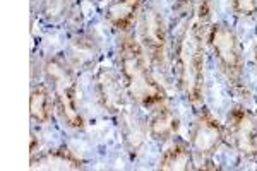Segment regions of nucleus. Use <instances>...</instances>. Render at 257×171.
I'll return each mask as SVG.
<instances>
[{
    "mask_svg": "<svg viewBox=\"0 0 257 171\" xmlns=\"http://www.w3.org/2000/svg\"><path fill=\"white\" fill-rule=\"evenodd\" d=\"M180 33L175 36V62L178 87L190 105H201L204 98V36L206 29L192 19L175 21Z\"/></svg>",
    "mask_w": 257,
    "mask_h": 171,
    "instance_id": "obj_1",
    "label": "nucleus"
},
{
    "mask_svg": "<svg viewBox=\"0 0 257 171\" xmlns=\"http://www.w3.org/2000/svg\"><path fill=\"white\" fill-rule=\"evenodd\" d=\"M117 60L120 76L127 87V94L141 108L163 105L167 99L163 86L149 70L144 48L132 35H123L118 40Z\"/></svg>",
    "mask_w": 257,
    "mask_h": 171,
    "instance_id": "obj_2",
    "label": "nucleus"
},
{
    "mask_svg": "<svg viewBox=\"0 0 257 171\" xmlns=\"http://www.w3.org/2000/svg\"><path fill=\"white\" fill-rule=\"evenodd\" d=\"M45 81L53 93L57 113L70 128H84V118L77 105V76L74 65L62 55H52L43 65Z\"/></svg>",
    "mask_w": 257,
    "mask_h": 171,
    "instance_id": "obj_3",
    "label": "nucleus"
},
{
    "mask_svg": "<svg viewBox=\"0 0 257 171\" xmlns=\"http://www.w3.org/2000/svg\"><path fill=\"white\" fill-rule=\"evenodd\" d=\"M208 43L216 58L219 70L237 93H245L243 84V55L235 31L225 23H214L209 26Z\"/></svg>",
    "mask_w": 257,
    "mask_h": 171,
    "instance_id": "obj_4",
    "label": "nucleus"
},
{
    "mask_svg": "<svg viewBox=\"0 0 257 171\" xmlns=\"http://www.w3.org/2000/svg\"><path fill=\"white\" fill-rule=\"evenodd\" d=\"M139 33L144 50L149 53V58L161 70H167V45L168 33L167 24L161 12L155 6H146L139 14Z\"/></svg>",
    "mask_w": 257,
    "mask_h": 171,
    "instance_id": "obj_5",
    "label": "nucleus"
},
{
    "mask_svg": "<svg viewBox=\"0 0 257 171\" xmlns=\"http://www.w3.org/2000/svg\"><path fill=\"white\" fill-rule=\"evenodd\" d=\"M226 133L233 149L243 157L257 156V116L243 105H235L226 116Z\"/></svg>",
    "mask_w": 257,
    "mask_h": 171,
    "instance_id": "obj_6",
    "label": "nucleus"
},
{
    "mask_svg": "<svg viewBox=\"0 0 257 171\" xmlns=\"http://www.w3.org/2000/svg\"><path fill=\"white\" fill-rule=\"evenodd\" d=\"M225 128L208 108H202L194 118L190 130V147L199 159H208L225 142Z\"/></svg>",
    "mask_w": 257,
    "mask_h": 171,
    "instance_id": "obj_7",
    "label": "nucleus"
},
{
    "mask_svg": "<svg viewBox=\"0 0 257 171\" xmlns=\"http://www.w3.org/2000/svg\"><path fill=\"white\" fill-rule=\"evenodd\" d=\"M96 96L103 110L110 115H120L127 106V87L120 72L111 67H101L96 74Z\"/></svg>",
    "mask_w": 257,
    "mask_h": 171,
    "instance_id": "obj_8",
    "label": "nucleus"
},
{
    "mask_svg": "<svg viewBox=\"0 0 257 171\" xmlns=\"http://www.w3.org/2000/svg\"><path fill=\"white\" fill-rule=\"evenodd\" d=\"M143 11V0H110L105 9V19L115 31L127 33Z\"/></svg>",
    "mask_w": 257,
    "mask_h": 171,
    "instance_id": "obj_9",
    "label": "nucleus"
},
{
    "mask_svg": "<svg viewBox=\"0 0 257 171\" xmlns=\"http://www.w3.org/2000/svg\"><path fill=\"white\" fill-rule=\"evenodd\" d=\"M158 169L163 171H189L194 169V151L182 137H175L165 152L161 154Z\"/></svg>",
    "mask_w": 257,
    "mask_h": 171,
    "instance_id": "obj_10",
    "label": "nucleus"
},
{
    "mask_svg": "<svg viewBox=\"0 0 257 171\" xmlns=\"http://www.w3.org/2000/svg\"><path fill=\"white\" fill-rule=\"evenodd\" d=\"M33 169H81L82 161L76 156L67 145L50 149L40 152L38 156H31Z\"/></svg>",
    "mask_w": 257,
    "mask_h": 171,
    "instance_id": "obj_11",
    "label": "nucleus"
},
{
    "mask_svg": "<svg viewBox=\"0 0 257 171\" xmlns=\"http://www.w3.org/2000/svg\"><path fill=\"white\" fill-rule=\"evenodd\" d=\"M148 130L155 140L167 142V140H172L180 130V118L172 108L160 106V110L149 118Z\"/></svg>",
    "mask_w": 257,
    "mask_h": 171,
    "instance_id": "obj_12",
    "label": "nucleus"
},
{
    "mask_svg": "<svg viewBox=\"0 0 257 171\" xmlns=\"http://www.w3.org/2000/svg\"><path fill=\"white\" fill-rule=\"evenodd\" d=\"M52 106H55L50 98V86L38 82L33 84L30 94V116L35 123L45 125L52 118Z\"/></svg>",
    "mask_w": 257,
    "mask_h": 171,
    "instance_id": "obj_13",
    "label": "nucleus"
},
{
    "mask_svg": "<svg viewBox=\"0 0 257 171\" xmlns=\"http://www.w3.org/2000/svg\"><path fill=\"white\" fill-rule=\"evenodd\" d=\"M70 52L77 58V64H89L98 53V41L91 33H77L70 38Z\"/></svg>",
    "mask_w": 257,
    "mask_h": 171,
    "instance_id": "obj_14",
    "label": "nucleus"
},
{
    "mask_svg": "<svg viewBox=\"0 0 257 171\" xmlns=\"http://www.w3.org/2000/svg\"><path fill=\"white\" fill-rule=\"evenodd\" d=\"M120 122H122L123 139H125V142L128 144V149H132V152L138 151L144 142L143 123H139L141 120L138 116H132L127 110H123L122 113H120Z\"/></svg>",
    "mask_w": 257,
    "mask_h": 171,
    "instance_id": "obj_15",
    "label": "nucleus"
},
{
    "mask_svg": "<svg viewBox=\"0 0 257 171\" xmlns=\"http://www.w3.org/2000/svg\"><path fill=\"white\" fill-rule=\"evenodd\" d=\"M77 0H41V16L47 23H59L67 18L76 7Z\"/></svg>",
    "mask_w": 257,
    "mask_h": 171,
    "instance_id": "obj_16",
    "label": "nucleus"
},
{
    "mask_svg": "<svg viewBox=\"0 0 257 171\" xmlns=\"http://www.w3.org/2000/svg\"><path fill=\"white\" fill-rule=\"evenodd\" d=\"M231 11L238 18H254L257 16V0H230Z\"/></svg>",
    "mask_w": 257,
    "mask_h": 171,
    "instance_id": "obj_17",
    "label": "nucleus"
},
{
    "mask_svg": "<svg viewBox=\"0 0 257 171\" xmlns=\"http://www.w3.org/2000/svg\"><path fill=\"white\" fill-rule=\"evenodd\" d=\"M254 62H255V67H257V43H255V48H254Z\"/></svg>",
    "mask_w": 257,
    "mask_h": 171,
    "instance_id": "obj_18",
    "label": "nucleus"
},
{
    "mask_svg": "<svg viewBox=\"0 0 257 171\" xmlns=\"http://www.w3.org/2000/svg\"><path fill=\"white\" fill-rule=\"evenodd\" d=\"M93 2H103V0H93Z\"/></svg>",
    "mask_w": 257,
    "mask_h": 171,
    "instance_id": "obj_19",
    "label": "nucleus"
}]
</instances>
